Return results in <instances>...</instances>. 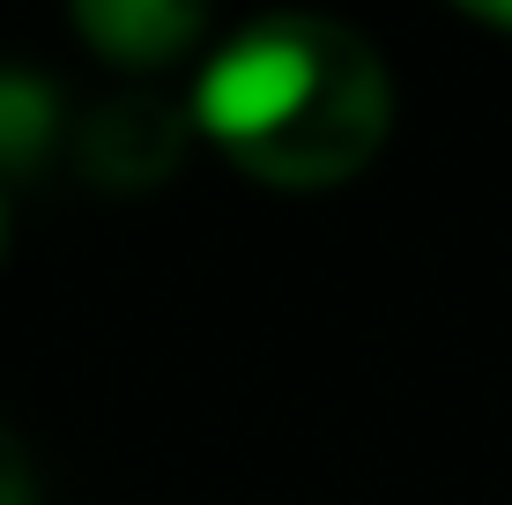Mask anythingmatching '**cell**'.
Instances as JSON below:
<instances>
[{"instance_id":"4","label":"cell","mask_w":512,"mask_h":505,"mask_svg":"<svg viewBox=\"0 0 512 505\" xmlns=\"http://www.w3.org/2000/svg\"><path fill=\"white\" fill-rule=\"evenodd\" d=\"M60 149V90L38 67H0V179H38Z\"/></svg>"},{"instance_id":"5","label":"cell","mask_w":512,"mask_h":505,"mask_svg":"<svg viewBox=\"0 0 512 505\" xmlns=\"http://www.w3.org/2000/svg\"><path fill=\"white\" fill-rule=\"evenodd\" d=\"M0 505H38V476H30V454L8 424H0Z\"/></svg>"},{"instance_id":"1","label":"cell","mask_w":512,"mask_h":505,"mask_svg":"<svg viewBox=\"0 0 512 505\" xmlns=\"http://www.w3.org/2000/svg\"><path fill=\"white\" fill-rule=\"evenodd\" d=\"M193 127L260 186L357 179L394 127V75L379 45L327 15H260L193 82Z\"/></svg>"},{"instance_id":"3","label":"cell","mask_w":512,"mask_h":505,"mask_svg":"<svg viewBox=\"0 0 512 505\" xmlns=\"http://www.w3.org/2000/svg\"><path fill=\"white\" fill-rule=\"evenodd\" d=\"M75 30H82V45H90L97 60L149 75V67L186 60V52L208 38V15L186 8V0H82Z\"/></svg>"},{"instance_id":"6","label":"cell","mask_w":512,"mask_h":505,"mask_svg":"<svg viewBox=\"0 0 512 505\" xmlns=\"http://www.w3.org/2000/svg\"><path fill=\"white\" fill-rule=\"evenodd\" d=\"M461 15H475V23H490V30H512V8H505V0H461Z\"/></svg>"},{"instance_id":"7","label":"cell","mask_w":512,"mask_h":505,"mask_svg":"<svg viewBox=\"0 0 512 505\" xmlns=\"http://www.w3.org/2000/svg\"><path fill=\"white\" fill-rule=\"evenodd\" d=\"M0 253H8V194H0Z\"/></svg>"},{"instance_id":"2","label":"cell","mask_w":512,"mask_h":505,"mask_svg":"<svg viewBox=\"0 0 512 505\" xmlns=\"http://www.w3.org/2000/svg\"><path fill=\"white\" fill-rule=\"evenodd\" d=\"M193 119L164 97H112L75 127V171L104 194H156L186 164Z\"/></svg>"}]
</instances>
